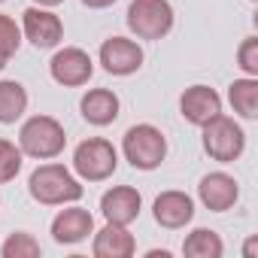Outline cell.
<instances>
[{
	"label": "cell",
	"instance_id": "obj_1",
	"mask_svg": "<svg viewBox=\"0 0 258 258\" xmlns=\"http://www.w3.org/2000/svg\"><path fill=\"white\" fill-rule=\"evenodd\" d=\"M28 191L37 204L43 207H64V204H76L85 188L82 179L73 176L64 164H40L31 179H28Z\"/></svg>",
	"mask_w": 258,
	"mask_h": 258
},
{
	"label": "cell",
	"instance_id": "obj_2",
	"mask_svg": "<svg viewBox=\"0 0 258 258\" xmlns=\"http://www.w3.org/2000/svg\"><path fill=\"white\" fill-rule=\"evenodd\" d=\"M64 146H67V131L52 115H31L19 127L22 155H31L37 161H52V158H58L64 152Z\"/></svg>",
	"mask_w": 258,
	"mask_h": 258
},
{
	"label": "cell",
	"instance_id": "obj_3",
	"mask_svg": "<svg viewBox=\"0 0 258 258\" xmlns=\"http://www.w3.org/2000/svg\"><path fill=\"white\" fill-rule=\"evenodd\" d=\"M121 155L134 170H158L161 161L167 158V137L155 124H134L121 137Z\"/></svg>",
	"mask_w": 258,
	"mask_h": 258
},
{
	"label": "cell",
	"instance_id": "obj_4",
	"mask_svg": "<svg viewBox=\"0 0 258 258\" xmlns=\"http://www.w3.org/2000/svg\"><path fill=\"white\" fill-rule=\"evenodd\" d=\"M173 7L170 0H131L127 7V31L137 40H164L173 31Z\"/></svg>",
	"mask_w": 258,
	"mask_h": 258
},
{
	"label": "cell",
	"instance_id": "obj_5",
	"mask_svg": "<svg viewBox=\"0 0 258 258\" xmlns=\"http://www.w3.org/2000/svg\"><path fill=\"white\" fill-rule=\"evenodd\" d=\"M73 170L82 182H103L118 170V152L103 137H88L73 149Z\"/></svg>",
	"mask_w": 258,
	"mask_h": 258
},
{
	"label": "cell",
	"instance_id": "obj_6",
	"mask_svg": "<svg viewBox=\"0 0 258 258\" xmlns=\"http://www.w3.org/2000/svg\"><path fill=\"white\" fill-rule=\"evenodd\" d=\"M201 131H204V152H207L213 161H219V164L237 161V158L243 155V149H246V134H243V127H240L234 118H228L225 112L216 115L213 121H207Z\"/></svg>",
	"mask_w": 258,
	"mask_h": 258
},
{
	"label": "cell",
	"instance_id": "obj_7",
	"mask_svg": "<svg viewBox=\"0 0 258 258\" xmlns=\"http://www.w3.org/2000/svg\"><path fill=\"white\" fill-rule=\"evenodd\" d=\"M49 73L58 85L64 88H79V85H88V79L94 76V61L85 49L79 46H64L52 55L49 61Z\"/></svg>",
	"mask_w": 258,
	"mask_h": 258
},
{
	"label": "cell",
	"instance_id": "obj_8",
	"mask_svg": "<svg viewBox=\"0 0 258 258\" xmlns=\"http://www.w3.org/2000/svg\"><path fill=\"white\" fill-rule=\"evenodd\" d=\"M22 37L34 49H55L64 40V22L46 7H28L22 13Z\"/></svg>",
	"mask_w": 258,
	"mask_h": 258
},
{
	"label": "cell",
	"instance_id": "obj_9",
	"mask_svg": "<svg viewBox=\"0 0 258 258\" xmlns=\"http://www.w3.org/2000/svg\"><path fill=\"white\" fill-rule=\"evenodd\" d=\"M100 67L109 76H131L143 67V49L137 40H127V37H109L100 46Z\"/></svg>",
	"mask_w": 258,
	"mask_h": 258
},
{
	"label": "cell",
	"instance_id": "obj_10",
	"mask_svg": "<svg viewBox=\"0 0 258 258\" xmlns=\"http://www.w3.org/2000/svg\"><path fill=\"white\" fill-rule=\"evenodd\" d=\"M179 112H182V118L188 124L204 127L207 121H213L216 115H222V97L210 85H191L179 97Z\"/></svg>",
	"mask_w": 258,
	"mask_h": 258
},
{
	"label": "cell",
	"instance_id": "obj_11",
	"mask_svg": "<svg viewBox=\"0 0 258 258\" xmlns=\"http://www.w3.org/2000/svg\"><path fill=\"white\" fill-rule=\"evenodd\" d=\"M88 234H94V216L85 207L64 204V210L52 219V240L58 246H76L88 240Z\"/></svg>",
	"mask_w": 258,
	"mask_h": 258
},
{
	"label": "cell",
	"instance_id": "obj_12",
	"mask_svg": "<svg viewBox=\"0 0 258 258\" xmlns=\"http://www.w3.org/2000/svg\"><path fill=\"white\" fill-rule=\"evenodd\" d=\"M140 210H143V198L131 185H112L100 198V213L112 225H131V222H137Z\"/></svg>",
	"mask_w": 258,
	"mask_h": 258
},
{
	"label": "cell",
	"instance_id": "obj_13",
	"mask_svg": "<svg viewBox=\"0 0 258 258\" xmlns=\"http://www.w3.org/2000/svg\"><path fill=\"white\" fill-rule=\"evenodd\" d=\"M198 198H201V204H204L210 213H225V210H231V207L237 204L240 185H237V179H234L231 173L216 170V173H207V176L201 179Z\"/></svg>",
	"mask_w": 258,
	"mask_h": 258
},
{
	"label": "cell",
	"instance_id": "obj_14",
	"mask_svg": "<svg viewBox=\"0 0 258 258\" xmlns=\"http://www.w3.org/2000/svg\"><path fill=\"white\" fill-rule=\"evenodd\" d=\"M152 216L161 228L179 231L195 219V201L185 191H161L152 204Z\"/></svg>",
	"mask_w": 258,
	"mask_h": 258
},
{
	"label": "cell",
	"instance_id": "obj_15",
	"mask_svg": "<svg viewBox=\"0 0 258 258\" xmlns=\"http://www.w3.org/2000/svg\"><path fill=\"white\" fill-rule=\"evenodd\" d=\"M91 252H94V258H131L137 252V240L127 231V225L106 222L100 231H94Z\"/></svg>",
	"mask_w": 258,
	"mask_h": 258
},
{
	"label": "cell",
	"instance_id": "obj_16",
	"mask_svg": "<svg viewBox=\"0 0 258 258\" xmlns=\"http://www.w3.org/2000/svg\"><path fill=\"white\" fill-rule=\"evenodd\" d=\"M118 109H121L118 94L109 91V88H88V91L82 94V100H79L82 118H85L88 124H94V127L112 124V121L118 118Z\"/></svg>",
	"mask_w": 258,
	"mask_h": 258
},
{
	"label": "cell",
	"instance_id": "obj_17",
	"mask_svg": "<svg viewBox=\"0 0 258 258\" xmlns=\"http://www.w3.org/2000/svg\"><path fill=\"white\" fill-rule=\"evenodd\" d=\"M28 112V91L16 79H0V124H16Z\"/></svg>",
	"mask_w": 258,
	"mask_h": 258
},
{
	"label": "cell",
	"instance_id": "obj_18",
	"mask_svg": "<svg viewBox=\"0 0 258 258\" xmlns=\"http://www.w3.org/2000/svg\"><path fill=\"white\" fill-rule=\"evenodd\" d=\"M228 100L240 118H249V121L258 118V79L255 76L234 79L228 85Z\"/></svg>",
	"mask_w": 258,
	"mask_h": 258
},
{
	"label": "cell",
	"instance_id": "obj_19",
	"mask_svg": "<svg viewBox=\"0 0 258 258\" xmlns=\"http://www.w3.org/2000/svg\"><path fill=\"white\" fill-rule=\"evenodd\" d=\"M222 252H225V243L210 228H195L182 240V255H188V258H222Z\"/></svg>",
	"mask_w": 258,
	"mask_h": 258
},
{
	"label": "cell",
	"instance_id": "obj_20",
	"mask_svg": "<svg viewBox=\"0 0 258 258\" xmlns=\"http://www.w3.org/2000/svg\"><path fill=\"white\" fill-rule=\"evenodd\" d=\"M0 255L4 258H40L43 255V246L34 234L28 231H16L4 240V246H0Z\"/></svg>",
	"mask_w": 258,
	"mask_h": 258
},
{
	"label": "cell",
	"instance_id": "obj_21",
	"mask_svg": "<svg viewBox=\"0 0 258 258\" xmlns=\"http://www.w3.org/2000/svg\"><path fill=\"white\" fill-rule=\"evenodd\" d=\"M22 149L10 140L0 137V185L4 182H13L19 173H22Z\"/></svg>",
	"mask_w": 258,
	"mask_h": 258
},
{
	"label": "cell",
	"instance_id": "obj_22",
	"mask_svg": "<svg viewBox=\"0 0 258 258\" xmlns=\"http://www.w3.org/2000/svg\"><path fill=\"white\" fill-rule=\"evenodd\" d=\"M22 25H16L13 16H4L0 13V55L4 58H13L22 46Z\"/></svg>",
	"mask_w": 258,
	"mask_h": 258
},
{
	"label": "cell",
	"instance_id": "obj_23",
	"mask_svg": "<svg viewBox=\"0 0 258 258\" xmlns=\"http://www.w3.org/2000/svg\"><path fill=\"white\" fill-rule=\"evenodd\" d=\"M237 64L246 76L258 79V37H246L237 49Z\"/></svg>",
	"mask_w": 258,
	"mask_h": 258
},
{
	"label": "cell",
	"instance_id": "obj_24",
	"mask_svg": "<svg viewBox=\"0 0 258 258\" xmlns=\"http://www.w3.org/2000/svg\"><path fill=\"white\" fill-rule=\"evenodd\" d=\"M112 4H115V0H82V7H88V10H106Z\"/></svg>",
	"mask_w": 258,
	"mask_h": 258
},
{
	"label": "cell",
	"instance_id": "obj_25",
	"mask_svg": "<svg viewBox=\"0 0 258 258\" xmlns=\"http://www.w3.org/2000/svg\"><path fill=\"white\" fill-rule=\"evenodd\" d=\"M61 4H64V0H34V7H46V10H55Z\"/></svg>",
	"mask_w": 258,
	"mask_h": 258
},
{
	"label": "cell",
	"instance_id": "obj_26",
	"mask_svg": "<svg viewBox=\"0 0 258 258\" xmlns=\"http://www.w3.org/2000/svg\"><path fill=\"white\" fill-rule=\"evenodd\" d=\"M255 246H258V240L252 237V240H249V243L243 246V255H246V258H252V255H255Z\"/></svg>",
	"mask_w": 258,
	"mask_h": 258
},
{
	"label": "cell",
	"instance_id": "obj_27",
	"mask_svg": "<svg viewBox=\"0 0 258 258\" xmlns=\"http://www.w3.org/2000/svg\"><path fill=\"white\" fill-rule=\"evenodd\" d=\"M10 64V58H4V55H0V73H4V67Z\"/></svg>",
	"mask_w": 258,
	"mask_h": 258
},
{
	"label": "cell",
	"instance_id": "obj_28",
	"mask_svg": "<svg viewBox=\"0 0 258 258\" xmlns=\"http://www.w3.org/2000/svg\"><path fill=\"white\" fill-rule=\"evenodd\" d=\"M0 4H7V0H0Z\"/></svg>",
	"mask_w": 258,
	"mask_h": 258
}]
</instances>
